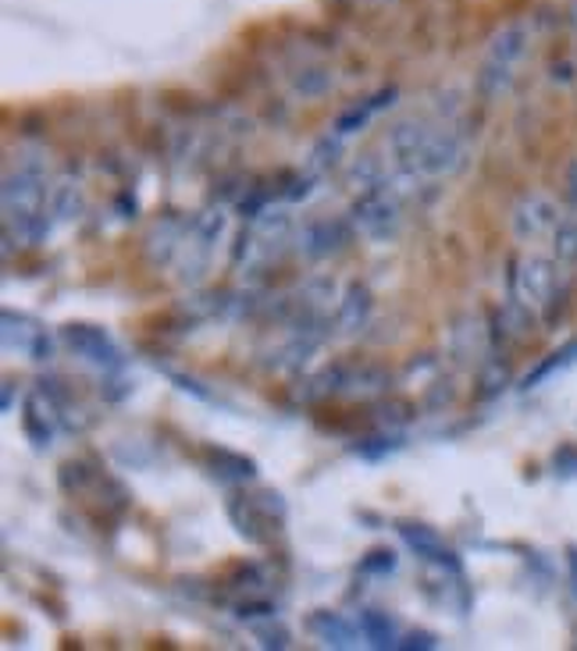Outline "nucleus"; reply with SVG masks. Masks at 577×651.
I'll return each mask as SVG.
<instances>
[{
  "mask_svg": "<svg viewBox=\"0 0 577 651\" xmlns=\"http://www.w3.org/2000/svg\"><path fill=\"white\" fill-rule=\"evenodd\" d=\"M47 207V174L36 168H19L4 179V214L8 228H19L33 221Z\"/></svg>",
  "mask_w": 577,
  "mask_h": 651,
  "instance_id": "f257e3e1",
  "label": "nucleus"
},
{
  "mask_svg": "<svg viewBox=\"0 0 577 651\" xmlns=\"http://www.w3.org/2000/svg\"><path fill=\"white\" fill-rule=\"evenodd\" d=\"M509 289H514V300L525 306L545 310L553 300H560V275L553 261H542V256H531V261L520 264V270L509 275Z\"/></svg>",
  "mask_w": 577,
  "mask_h": 651,
  "instance_id": "f03ea898",
  "label": "nucleus"
},
{
  "mask_svg": "<svg viewBox=\"0 0 577 651\" xmlns=\"http://www.w3.org/2000/svg\"><path fill=\"white\" fill-rule=\"evenodd\" d=\"M353 217L368 239H388L399 225V207L396 200L388 196L385 185H374V189H364L360 200L353 203Z\"/></svg>",
  "mask_w": 577,
  "mask_h": 651,
  "instance_id": "7ed1b4c3",
  "label": "nucleus"
},
{
  "mask_svg": "<svg viewBox=\"0 0 577 651\" xmlns=\"http://www.w3.org/2000/svg\"><path fill=\"white\" fill-rule=\"evenodd\" d=\"M61 338L69 342L75 357H83L86 363H97L104 371H118L122 367V352L111 342V335L104 328H93V324H69L61 331Z\"/></svg>",
  "mask_w": 577,
  "mask_h": 651,
  "instance_id": "20e7f679",
  "label": "nucleus"
},
{
  "mask_svg": "<svg viewBox=\"0 0 577 651\" xmlns=\"http://www.w3.org/2000/svg\"><path fill=\"white\" fill-rule=\"evenodd\" d=\"M560 225V207L549 196L542 193H531L517 203L514 210V236L520 242H531V239H542L545 232H553Z\"/></svg>",
  "mask_w": 577,
  "mask_h": 651,
  "instance_id": "39448f33",
  "label": "nucleus"
},
{
  "mask_svg": "<svg viewBox=\"0 0 577 651\" xmlns=\"http://www.w3.org/2000/svg\"><path fill=\"white\" fill-rule=\"evenodd\" d=\"M399 538L407 541V545L421 555L424 563H435L438 569H449V574L460 577V559H456V552L446 548V541H442L432 527L424 523H399Z\"/></svg>",
  "mask_w": 577,
  "mask_h": 651,
  "instance_id": "423d86ee",
  "label": "nucleus"
},
{
  "mask_svg": "<svg viewBox=\"0 0 577 651\" xmlns=\"http://www.w3.org/2000/svg\"><path fill=\"white\" fill-rule=\"evenodd\" d=\"M464 165V146L453 140V135L438 132V135H428L424 150L418 157V168L413 171H424V174H453L456 168Z\"/></svg>",
  "mask_w": 577,
  "mask_h": 651,
  "instance_id": "0eeeda50",
  "label": "nucleus"
},
{
  "mask_svg": "<svg viewBox=\"0 0 577 651\" xmlns=\"http://www.w3.org/2000/svg\"><path fill=\"white\" fill-rule=\"evenodd\" d=\"M531 47V25L528 22H509L503 25L500 33L492 36L489 44V61H500V64H514L525 58Z\"/></svg>",
  "mask_w": 577,
  "mask_h": 651,
  "instance_id": "6e6552de",
  "label": "nucleus"
},
{
  "mask_svg": "<svg viewBox=\"0 0 577 651\" xmlns=\"http://www.w3.org/2000/svg\"><path fill=\"white\" fill-rule=\"evenodd\" d=\"M357 630L350 619H342L339 613H328V608H317V613L306 619V634L317 637L321 644L332 648H353L357 644Z\"/></svg>",
  "mask_w": 577,
  "mask_h": 651,
  "instance_id": "1a4fd4ad",
  "label": "nucleus"
},
{
  "mask_svg": "<svg viewBox=\"0 0 577 651\" xmlns=\"http://www.w3.org/2000/svg\"><path fill=\"white\" fill-rule=\"evenodd\" d=\"M346 242L342 225L339 221H311L300 232V250L311 256V261H321V256L335 253Z\"/></svg>",
  "mask_w": 577,
  "mask_h": 651,
  "instance_id": "9d476101",
  "label": "nucleus"
},
{
  "mask_svg": "<svg viewBox=\"0 0 577 651\" xmlns=\"http://www.w3.org/2000/svg\"><path fill=\"white\" fill-rule=\"evenodd\" d=\"M228 517H232V523H236V531L243 534L247 541H253V545H261V541L267 538L261 527L264 523H272V517L261 509V502L257 498H232L228 502Z\"/></svg>",
  "mask_w": 577,
  "mask_h": 651,
  "instance_id": "9b49d317",
  "label": "nucleus"
},
{
  "mask_svg": "<svg viewBox=\"0 0 577 651\" xmlns=\"http://www.w3.org/2000/svg\"><path fill=\"white\" fill-rule=\"evenodd\" d=\"M428 143V132L421 125H413V121H402V125L393 129L388 135V146H393V157L399 160L402 168H418V157Z\"/></svg>",
  "mask_w": 577,
  "mask_h": 651,
  "instance_id": "f8f14e48",
  "label": "nucleus"
},
{
  "mask_svg": "<svg viewBox=\"0 0 577 651\" xmlns=\"http://www.w3.org/2000/svg\"><path fill=\"white\" fill-rule=\"evenodd\" d=\"M371 317V292L364 285H350V292H346V300L339 306V314H335V324H339V331H360Z\"/></svg>",
  "mask_w": 577,
  "mask_h": 651,
  "instance_id": "ddd939ff",
  "label": "nucleus"
},
{
  "mask_svg": "<svg viewBox=\"0 0 577 651\" xmlns=\"http://www.w3.org/2000/svg\"><path fill=\"white\" fill-rule=\"evenodd\" d=\"M509 86H514V64H500V61H489L481 64V72L474 75V89H478V97L481 100H500L503 93H509Z\"/></svg>",
  "mask_w": 577,
  "mask_h": 651,
  "instance_id": "4468645a",
  "label": "nucleus"
},
{
  "mask_svg": "<svg viewBox=\"0 0 577 651\" xmlns=\"http://www.w3.org/2000/svg\"><path fill=\"white\" fill-rule=\"evenodd\" d=\"M39 335H44V328H36V324H33L29 317L4 314V349H11V352L19 349L22 357H33Z\"/></svg>",
  "mask_w": 577,
  "mask_h": 651,
  "instance_id": "2eb2a0df",
  "label": "nucleus"
},
{
  "mask_svg": "<svg viewBox=\"0 0 577 651\" xmlns=\"http://www.w3.org/2000/svg\"><path fill=\"white\" fill-rule=\"evenodd\" d=\"M47 413H44V396H39V391H36V396H29V402H25V413H22V427H25V434H29V442L39 445V449H47V445L53 442V424H50Z\"/></svg>",
  "mask_w": 577,
  "mask_h": 651,
  "instance_id": "dca6fc26",
  "label": "nucleus"
},
{
  "mask_svg": "<svg viewBox=\"0 0 577 651\" xmlns=\"http://www.w3.org/2000/svg\"><path fill=\"white\" fill-rule=\"evenodd\" d=\"M360 634H364V641H371L374 648H393L396 644V630H393V619L378 608H364L357 619Z\"/></svg>",
  "mask_w": 577,
  "mask_h": 651,
  "instance_id": "f3484780",
  "label": "nucleus"
},
{
  "mask_svg": "<svg viewBox=\"0 0 577 651\" xmlns=\"http://www.w3.org/2000/svg\"><path fill=\"white\" fill-rule=\"evenodd\" d=\"M211 463H214V473H218L221 481H250L253 473H257L253 459L236 456V453H225V449H218V453L211 449Z\"/></svg>",
  "mask_w": 577,
  "mask_h": 651,
  "instance_id": "a211bd4d",
  "label": "nucleus"
},
{
  "mask_svg": "<svg viewBox=\"0 0 577 651\" xmlns=\"http://www.w3.org/2000/svg\"><path fill=\"white\" fill-rule=\"evenodd\" d=\"M50 210H53V217H61V221L79 217L83 214V189H79L75 182H61L50 193Z\"/></svg>",
  "mask_w": 577,
  "mask_h": 651,
  "instance_id": "6ab92c4d",
  "label": "nucleus"
},
{
  "mask_svg": "<svg viewBox=\"0 0 577 651\" xmlns=\"http://www.w3.org/2000/svg\"><path fill=\"white\" fill-rule=\"evenodd\" d=\"M393 100H396V89H382L378 97H371V100H368L364 107H353L350 114H342V118H339V125H335V129H339V135L353 132V129H360V125H364V121H368L371 114H378L382 107H388V104H393Z\"/></svg>",
  "mask_w": 577,
  "mask_h": 651,
  "instance_id": "aec40b11",
  "label": "nucleus"
},
{
  "mask_svg": "<svg viewBox=\"0 0 577 651\" xmlns=\"http://www.w3.org/2000/svg\"><path fill=\"white\" fill-rule=\"evenodd\" d=\"M553 253L560 264H567V267L577 264V221L574 217H560V225L553 228Z\"/></svg>",
  "mask_w": 577,
  "mask_h": 651,
  "instance_id": "412c9836",
  "label": "nucleus"
},
{
  "mask_svg": "<svg viewBox=\"0 0 577 651\" xmlns=\"http://www.w3.org/2000/svg\"><path fill=\"white\" fill-rule=\"evenodd\" d=\"M332 86V75L325 72V68H300V75L292 79V89L300 93V97H321V93H328Z\"/></svg>",
  "mask_w": 577,
  "mask_h": 651,
  "instance_id": "4be33fe9",
  "label": "nucleus"
},
{
  "mask_svg": "<svg viewBox=\"0 0 577 651\" xmlns=\"http://www.w3.org/2000/svg\"><path fill=\"white\" fill-rule=\"evenodd\" d=\"M574 360H577V338H574V342H567V346H563V349H556L553 357H549V360L542 363V367L534 371V374H528V377H525V388L539 385L542 377H549V374H553V371H560V367H567V363H574Z\"/></svg>",
  "mask_w": 577,
  "mask_h": 651,
  "instance_id": "5701e85b",
  "label": "nucleus"
},
{
  "mask_svg": "<svg viewBox=\"0 0 577 651\" xmlns=\"http://www.w3.org/2000/svg\"><path fill=\"white\" fill-rule=\"evenodd\" d=\"M350 179L353 182H360L364 189H374V185H385V179H382V160L378 157H360L357 165H353V171H350Z\"/></svg>",
  "mask_w": 577,
  "mask_h": 651,
  "instance_id": "b1692460",
  "label": "nucleus"
},
{
  "mask_svg": "<svg viewBox=\"0 0 577 651\" xmlns=\"http://www.w3.org/2000/svg\"><path fill=\"white\" fill-rule=\"evenodd\" d=\"M393 449H399V438H393V434H378V438L360 442L353 453H357V456H364V459H378V456L393 453Z\"/></svg>",
  "mask_w": 577,
  "mask_h": 651,
  "instance_id": "393cba45",
  "label": "nucleus"
},
{
  "mask_svg": "<svg viewBox=\"0 0 577 651\" xmlns=\"http://www.w3.org/2000/svg\"><path fill=\"white\" fill-rule=\"evenodd\" d=\"M360 569H364V574H393V569H396V555L388 552V548H374L368 559L360 563Z\"/></svg>",
  "mask_w": 577,
  "mask_h": 651,
  "instance_id": "a878e982",
  "label": "nucleus"
},
{
  "mask_svg": "<svg viewBox=\"0 0 577 651\" xmlns=\"http://www.w3.org/2000/svg\"><path fill=\"white\" fill-rule=\"evenodd\" d=\"M236 616L239 619H272L275 616V605L272 602H243V605H239L236 608Z\"/></svg>",
  "mask_w": 577,
  "mask_h": 651,
  "instance_id": "bb28decb",
  "label": "nucleus"
},
{
  "mask_svg": "<svg viewBox=\"0 0 577 651\" xmlns=\"http://www.w3.org/2000/svg\"><path fill=\"white\" fill-rule=\"evenodd\" d=\"M253 634L261 637V644L264 648H286L289 644V634L281 630V627H275V630H264V627H253Z\"/></svg>",
  "mask_w": 577,
  "mask_h": 651,
  "instance_id": "cd10ccee",
  "label": "nucleus"
},
{
  "mask_svg": "<svg viewBox=\"0 0 577 651\" xmlns=\"http://www.w3.org/2000/svg\"><path fill=\"white\" fill-rule=\"evenodd\" d=\"M503 382H506V367H503V363H495V374L481 377V385H485V388H481V396H492V391H500Z\"/></svg>",
  "mask_w": 577,
  "mask_h": 651,
  "instance_id": "c85d7f7f",
  "label": "nucleus"
},
{
  "mask_svg": "<svg viewBox=\"0 0 577 651\" xmlns=\"http://www.w3.org/2000/svg\"><path fill=\"white\" fill-rule=\"evenodd\" d=\"M574 79H577L574 61H560V64H553V83H574Z\"/></svg>",
  "mask_w": 577,
  "mask_h": 651,
  "instance_id": "c756f323",
  "label": "nucleus"
},
{
  "mask_svg": "<svg viewBox=\"0 0 577 651\" xmlns=\"http://www.w3.org/2000/svg\"><path fill=\"white\" fill-rule=\"evenodd\" d=\"M435 644H438L435 634H410L399 648H435Z\"/></svg>",
  "mask_w": 577,
  "mask_h": 651,
  "instance_id": "7c9ffc66",
  "label": "nucleus"
},
{
  "mask_svg": "<svg viewBox=\"0 0 577 651\" xmlns=\"http://www.w3.org/2000/svg\"><path fill=\"white\" fill-rule=\"evenodd\" d=\"M567 193H570V200L577 203V160L567 168Z\"/></svg>",
  "mask_w": 577,
  "mask_h": 651,
  "instance_id": "2f4dec72",
  "label": "nucleus"
},
{
  "mask_svg": "<svg viewBox=\"0 0 577 651\" xmlns=\"http://www.w3.org/2000/svg\"><path fill=\"white\" fill-rule=\"evenodd\" d=\"M567 563H570V577H574V591H577V548H570Z\"/></svg>",
  "mask_w": 577,
  "mask_h": 651,
  "instance_id": "473e14b6",
  "label": "nucleus"
},
{
  "mask_svg": "<svg viewBox=\"0 0 577 651\" xmlns=\"http://www.w3.org/2000/svg\"><path fill=\"white\" fill-rule=\"evenodd\" d=\"M570 22L577 25V0H574V8H570Z\"/></svg>",
  "mask_w": 577,
  "mask_h": 651,
  "instance_id": "72a5a7b5",
  "label": "nucleus"
}]
</instances>
